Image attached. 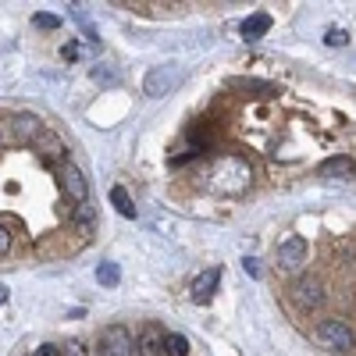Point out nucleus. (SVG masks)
<instances>
[{"mask_svg":"<svg viewBox=\"0 0 356 356\" xmlns=\"http://www.w3.org/2000/svg\"><path fill=\"white\" fill-rule=\"evenodd\" d=\"M314 339L324 346V349H332V353H342V356H353L356 353V335L346 321L339 317H328V321H321L317 328H314Z\"/></svg>","mask_w":356,"mask_h":356,"instance_id":"1","label":"nucleus"},{"mask_svg":"<svg viewBox=\"0 0 356 356\" xmlns=\"http://www.w3.org/2000/svg\"><path fill=\"white\" fill-rule=\"evenodd\" d=\"M182 79H186L182 65H157V68H150V72H146V79H143V93L150 97V100L171 97L175 89L182 86Z\"/></svg>","mask_w":356,"mask_h":356,"instance_id":"2","label":"nucleus"},{"mask_svg":"<svg viewBox=\"0 0 356 356\" xmlns=\"http://www.w3.org/2000/svg\"><path fill=\"white\" fill-rule=\"evenodd\" d=\"M275 260H278L282 271L296 275L307 264V239H300V235H285V239L278 243V250H275Z\"/></svg>","mask_w":356,"mask_h":356,"instance_id":"3","label":"nucleus"},{"mask_svg":"<svg viewBox=\"0 0 356 356\" xmlns=\"http://www.w3.org/2000/svg\"><path fill=\"white\" fill-rule=\"evenodd\" d=\"M100 356H136V339L125 324H111L100 335Z\"/></svg>","mask_w":356,"mask_h":356,"instance_id":"4","label":"nucleus"},{"mask_svg":"<svg viewBox=\"0 0 356 356\" xmlns=\"http://www.w3.org/2000/svg\"><path fill=\"white\" fill-rule=\"evenodd\" d=\"M61 189H65V196L72 203H79V207L89 203V182H86V175H82L79 164H65L61 168Z\"/></svg>","mask_w":356,"mask_h":356,"instance_id":"5","label":"nucleus"},{"mask_svg":"<svg viewBox=\"0 0 356 356\" xmlns=\"http://www.w3.org/2000/svg\"><path fill=\"white\" fill-rule=\"evenodd\" d=\"M292 300H296V307H303V310H317L324 303V285L317 278H296L292 282Z\"/></svg>","mask_w":356,"mask_h":356,"instance_id":"6","label":"nucleus"},{"mask_svg":"<svg viewBox=\"0 0 356 356\" xmlns=\"http://www.w3.org/2000/svg\"><path fill=\"white\" fill-rule=\"evenodd\" d=\"M11 129H15V136H18L22 143H36V139H43V136H47L43 122H40L36 114H29V111L11 114Z\"/></svg>","mask_w":356,"mask_h":356,"instance_id":"7","label":"nucleus"},{"mask_svg":"<svg viewBox=\"0 0 356 356\" xmlns=\"http://www.w3.org/2000/svg\"><path fill=\"white\" fill-rule=\"evenodd\" d=\"M221 275H225L221 267H207V271H200L193 278V303H211V296L221 285Z\"/></svg>","mask_w":356,"mask_h":356,"instance_id":"8","label":"nucleus"},{"mask_svg":"<svg viewBox=\"0 0 356 356\" xmlns=\"http://www.w3.org/2000/svg\"><path fill=\"white\" fill-rule=\"evenodd\" d=\"M271 25H275V18L267 15V11L250 15V18L243 22V40H260V36H267V33H271Z\"/></svg>","mask_w":356,"mask_h":356,"instance_id":"9","label":"nucleus"},{"mask_svg":"<svg viewBox=\"0 0 356 356\" xmlns=\"http://www.w3.org/2000/svg\"><path fill=\"white\" fill-rule=\"evenodd\" d=\"M321 175L324 178H356V161L353 157H332L321 164Z\"/></svg>","mask_w":356,"mask_h":356,"instance_id":"10","label":"nucleus"},{"mask_svg":"<svg viewBox=\"0 0 356 356\" xmlns=\"http://www.w3.org/2000/svg\"><path fill=\"white\" fill-rule=\"evenodd\" d=\"M136 349H139V356H161V349H164V335H157V332H143L139 342H136Z\"/></svg>","mask_w":356,"mask_h":356,"instance_id":"11","label":"nucleus"},{"mask_svg":"<svg viewBox=\"0 0 356 356\" xmlns=\"http://www.w3.org/2000/svg\"><path fill=\"white\" fill-rule=\"evenodd\" d=\"M111 203H114V211L122 214V218H136V203H132V196H129L122 186L111 189Z\"/></svg>","mask_w":356,"mask_h":356,"instance_id":"12","label":"nucleus"},{"mask_svg":"<svg viewBox=\"0 0 356 356\" xmlns=\"http://www.w3.org/2000/svg\"><path fill=\"white\" fill-rule=\"evenodd\" d=\"M89 75H93V82H97V86H118V82H122L118 68H111L107 61H104V65H93V72H89Z\"/></svg>","mask_w":356,"mask_h":356,"instance_id":"13","label":"nucleus"},{"mask_svg":"<svg viewBox=\"0 0 356 356\" xmlns=\"http://www.w3.org/2000/svg\"><path fill=\"white\" fill-rule=\"evenodd\" d=\"M97 282L100 285H118V282H122V267H118V264H111V260H104L100 267H97Z\"/></svg>","mask_w":356,"mask_h":356,"instance_id":"14","label":"nucleus"},{"mask_svg":"<svg viewBox=\"0 0 356 356\" xmlns=\"http://www.w3.org/2000/svg\"><path fill=\"white\" fill-rule=\"evenodd\" d=\"M164 353L168 356H189V342H186V335H164Z\"/></svg>","mask_w":356,"mask_h":356,"instance_id":"15","label":"nucleus"},{"mask_svg":"<svg viewBox=\"0 0 356 356\" xmlns=\"http://www.w3.org/2000/svg\"><path fill=\"white\" fill-rule=\"evenodd\" d=\"M33 25L36 29H61V18H57V15H33Z\"/></svg>","mask_w":356,"mask_h":356,"instance_id":"16","label":"nucleus"},{"mask_svg":"<svg viewBox=\"0 0 356 356\" xmlns=\"http://www.w3.org/2000/svg\"><path fill=\"white\" fill-rule=\"evenodd\" d=\"M324 43H328V47H346L349 36L342 33V29H328V33H324Z\"/></svg>","mask_w":356,"mask_h":356,"instance_id":"17","label":"nucleus"},{"mask_svg":"<svg viewBox=\"0 0 356 356\" xmlns=\"http://www.w3.org/2000/svg\"><path fill=\"white\" fill-rule=\"evenodd\" d=\"M82 54H86L82 43H65V47H61V57H65V61H79Z\"/></svg>","mask_w":356,"mask_h":356,"instance_id":"18","label":"nucleus"},{"mask_svg":"<svg viewBox=\"0 0 356 356\" xmlns=\"http://www.w3.org/2000/svg\"><path fill=\"white\" fill-rule=\"evenodd\" d=\"M61 356H89V353H86V346H82V342H68V346L61 349Z\"/></svg>","mask_w":356,"mask_h":356,"instance_id":"19","label":"nucleus"},{"mask_svg":"<svg viewBox=\"0 0 356 356\" xmlns=\"http://www.w3.org/2000/svg\"><path fill=\"white\" fill-rule=\"evenodd\" d=\"M29 356H61V349H57L54 342H43V346H40L36 353H29Z\"/></svg>","mask_w":356,"mask_h":356,"instance_id":"20","label":"nucleus"},{"mask_svg":"<svg viewBox=\"0 0 356 356\" xmlns=\"http://www.w3.org/2000/svg\"><path fill=\"white\" fill-rule=\"evenodd\" d=\"M8 250H11V232H8L4 225H0V257H4Z\"/></svg>","mask_w":356,"mask_h":356,"instance_id":"21","label":"nucleus"},{"mask_svg":"<svg viewBox=\"0 0 356 356\" xmlns=\"http://www.w3.org/2000/svg\"><path fill=\"white\" fill-rule=\"evenodd\" d=\"M243 271H246L250 278H257V275H260V264H257L253 257H246V260H243Z\"/></svg>","mask_w":356,"mask_h":356,"instance_id":"22","label":"nucleus"},{"mask_svg":"<svg viewBox=\"0 0 356 356\" xmlns=\"http://www.w3.org/2000/svg\"><path fill=\"white\" fill-rule=\"evenodd\" d=\"M8 303V285H0V307Z\"/></svg>","mask_w":356,"mask_h":356,"instance_id":"23","label":"nucleus"},{"mask_svg":"<svg viewBox=\"0 0 356 356\" xmlns=\"http://www.w3.org/2000/svg\"><path fill=\"white\" fill-rule=\"evenodd\" d=\"M0 139H4V136H0Z\"/></svg>","mask_w":356,"mask_h":356,"instance_id":"24","label":"nucleus"}]
</instances>
